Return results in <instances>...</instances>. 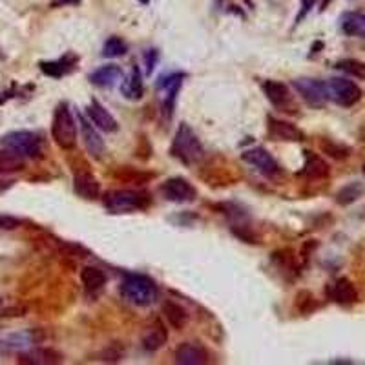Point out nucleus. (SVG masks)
Here are the masks:
<instances>
[{
	"label": "nucleus",
	"mask_w": 365,
	"mask_h": 365,
	"mask_svg": "<svg viewBox=\"0 0 365 365\" xmlns=\"http://www.w3.org/2000/svg\"><path fill=\"white\" fill-rule=\"evenodd\" d=\"M263 94L269 103L276 108H283L287 103H291V92H289L287 84L280 83V81H267L263 84Z\"/></svg>",
	"instance_id": "obj_23"
},
{
	"label": "nucleus",
	"mask_w": 365,
	"mask_h": 365,
	"mask_svg": "<svg viewBox=\"0 0 365 365\" xmlns=\"http://www.w3.org/2000/svg\"><path fill=\"white\" fill-rule=\"evenodd\" d=\"M121 79H123V70L119 66H115V64H108V66L95 70L90 75V83L99 86V88H112V86L119 83Z\"/></svg>",
	"instance_id": "obj_21"
},
{
	"label": "nucleus",
	"mask_w": 365,
	"mask_h": 365,
	"mask_svg": "<svg viewBox=\"0 0 365 365\" xmlns=\"http://www.w3.org/2000/svg\"><path fill=\"white\" fill-rule=\"evenodd\" d=\"M325 84H327L328 101H333L338 106L351 108V106H355L362 99L360 86L353 83V81H349V79L334 77L325 81Z\"/></svg>",
	"instance_id": "obj_6"
},
{
	"label": "nucleus",
	"mask_w": 365,
	"mask_h": 365,
	"mask_svg": "<svg viewBox=\"0 0 365 365\" xmlns=\"http://www.w3.org/2000/svg\"><path fill=\"white\" fill-rule=\"evenodd\" d=\"M170 154H172L178 161H181L182 165L194 167V165H198V163L201 161L205 150L201 141H199V137L196 136V132H194L190 126L182 123V125H179L176 136H174Z\"/></svg>",
	"instance_id": "obj_3"
},
{
	"label": "nucleus",
	"mask_w": 365,
	"mask_h": 365,
	"mask_svg": "<svg viewBox=\"0 0 365 365\" xmlns=\"http://www.w3.org/2000/svg\"><path fill=\"white\" fill-rule=\"evenodd\" d=\"M336 70L344 72L345 75H349V77L365 81V63H362V61H356V59H344V61L336 63Z\"/></svg>",
	"instance_id": "obj_29"
},
{
	"label": "nucleus",
	"mask_w": 365,
	"mask_h": 365,
	"mask_svg": "<svg viewBox=\"0 0 365 365\" xmlns=\"http://www.w3.org/2000/svg\"><path fill=\"white\" fill-rule=\"evenodd\" d=\"M168 342V331L161 322H154L150 327L146 328L145 336H143V349L146 353H156Z\"/></svg>",
	"instance_id": "obj_17"
},
{
	"label": "nucleus",
	"mask_w": 365,
	"mask_h": 365,
	"mask_svg": "<svg viewBox=\"0 0 365 365\" xmlns=\"http://www.w3.org/2000/svg\"><path fill=\"white\" fill-rule=\"evenodd\" d=\"M327 296L334 303H338L342 307H351L358 302V291H356L355 283L347 280V278H338L333 283L327 285Z\"/></svg>",
	"instance_id": "obj_11"
},
{
	"label": "nucleus",
	"mask_w": 365,
	"mask_h": 365,
	"mask_svg": "<svg viewBox=\"0 0 365 365\" xmlns=\"http://www.w3.org/2000/svg\"><path fill=\"white\" fill-rule=\"evenodd\" d=\"M143 59H145V73L150 77L152 73H154V68H156V64L159 63V52H157L156 48H150V50H146L143 53Z\"/></svg>",
	"instance_id": "obj_34"
},
{
	"label": "nucleus",
	"mask_w": 365,
	"mask_h": 365,
	"mask_svg": "<svg viewBox=\"0 0 365 365\" xmlns=\"http://www.w3.org/2000/svg\"><path fill=\"white\" fill-rule=\"evenodd\" d=\"M77 61H79L77 55L68 53V55H64V57H61L59 61H52V63H41V70L44 75H48V77L61 79V77H64L66 73L73 72Z\"/></svg>",
	"instance_id": "obj_20"
},
{
	"label": "nucleus",
	"mask_w": 365,
	"mask_h": 365,
	"mask_svg": "<svg viewBox=\"0 0 365 365\" xmlns=\"http://www.w3.org/2000/svg\"><path fill=\"white\" fill-rule=\"evenodd\" d=\"M121 94H123V97H126V99L130 101H139L143 97V94H145V86H143L141 72H139L137 66L132 68L130 77L123 83V86H121Z\"/></svg>",
	"instance_id": "obj_26"
},
{
	"label": "nucleus",
	"mask_w": 365,
	"mask_h": 365,
	"mask_svg": "<svg viewBox=\"0 0 365 365\" xmlns=\"http://www.w3.org/2000/svg\"><path fill=\"white\" fill-rule=\"evenodd\" d=\"M115 178L126 182H148L154 178V174L143 172V170H137V168L132 167H123L115 172Z\"/></svg>",
	"instance_id": "obj_30"
},
{
	"label": "nucleus",
	"mask_w": 365,
	"mask_h": 365,
	"mask_svg": "<svg viewBox=\"0 0 365 365\" xmlns=\"http://www.w3.org/2000/svg\"><path fill=\"white\" fill-rule=\"evenodd\" d=\"M73 190L79 198L94 201L101 196V182L97 181L94 174L90 172H79L73 179Z\"/></svg>",
	"instance_id": "obj_16"
},
{
	"label": "nucleus",
	"mask_w": 365,
	"mask_h": 365,
	"mask_svg": "<svg viewBox=\"0 0 365 365\" xmlns=\"http://www.w3.org/2000/svg\"><path fill=\"white\" fill-rule=\"evenodd\" d=\"M342 32L349 36L365 39V13L360 11H347L342 15Z\"/></svg>",
	"instance_id": "obj_24"
},
{
	"label": "nucleus",
	"mask_w": 365,
	"mask_h": 365,
	"mask_svg": "<svg viewBox=\"0 0 365 365\" xmlns=\"http://www.w3.org/2000/svg\"><path fill=\"white\" fill-rule=\"evenodd\" d=\"M143 4H148V2H150V0H141Z\"/></svg>",
	"instance_id": "obj_41"
},
{
	"label": "nucleus",
	"mask_w": 365,
	"mask_h": 365,
	"mask_svg": "<svg viewBox=\"0 0 365 365\" xmlns=\"http://www.w3.org/2000/svg\"><path fill=\"white\" fill-rule=\"evenodd\" d=\"M79 121H81V134H83V143L84 146H86V150H88V154L92 157L101 159L106 152V145L105 141H103V137L99 136L97 128L90 123L88 117H84V115L81 114L79 115Z\"/></svg>",
	"instance_id": "obj_14"
},
{
	"label": "nucleus",
	"mask_w": 365,
	"mask_h": 365,
	"mask_svg": "<svg viewBox=\"0 0 365 365\" xmlns=\"http://www.w3.org/2000/svg\"><path fill=\"white\" fill-rule=\"evenodd\" d=\"M159 194H161L167 201H170V203H179V205L192 203L194 199H196V196H198L192 182L182 178L167 179V181L159 187Z\"/></svg>",
	"instance_id": "obj_10"
},
{
	"label": "nucleus",
	"mask_w": 365,
	"mask_h": 365,
	"mask_svg": "<svg viewBox=\"0 0 365 365\" xmlns=\"http://www.w3.org/2000/svg\"><path fill=\"white\" fill-rule=\"evenodd\" d=\"M0 145L13 150L22 157H41L42 154V141L35 132L30 130H15L0 137Z\"/></svg>",
	"instance_id": "obj_5"
},
{
	"label": "nucleus",
	"mask_w": 365,
	"mask_h": 365,
	"mask_svg": "<svg viewBox=\"0 0 365 365\" xmlns=\"http://www.w3.org/2000/svg\"><path fill=\"white\" fill-rule=\"evenodd\" d=\"M125 356V349L121 344H112L108 345L103 353H101V360L105 362H121Z\"/></svg>",
	"instance_id": "obj_33"
},
{
	"label": "nucleus",
	"mask_w": 365,
	"mask_h": 365,
	"mask_svg": "<svg viewBox=\"0 0 365 365\" xmlns=\"http://www.w3.org/2000/svg\"><path fill=\"white\" fill-rule=\"evenodd\" d=\"M52 137L57 143L59 148L63 150H73L77 143V125L73 119L72 110L68 103H59L53 112L52 121Z\"/></svg>",
	"instance_id": "obj_4"
},
{
	"label": "nucleus",
	"mask_w": 365,
	"mask_h": 365,
	"mask_svg": "<svg viewBox=\"0 0 365 365\" xmlns=\"http://www.w3.org/2000/svg\"><path fill=\"white\" fill-rule=\"evenodd\" d=\"M163 314L170 324V327H174L176 331H182L188 324V313L187 309L179 305L176 302H165L163 303Z\"/></svg>",
	"instance_id": "obj_25"
},
{
	"label": "nucleus",
	"mask_w": 365,
	"mask_h": 365,
	"mask_svg": "<svg viewBox=\"0 0 365 365\" xmlns=\"http://www.w3.org/2000/svg\"><path fill=\"white\" fill-rule=\"evenodd\" d=\"M313 6H314V0H303V11H300V15H298V19H296V24H300V22H302V19L307 15Z\"/></svg>",
	"instance_id": "obj_37"
},
{
	"label": "nucleus",
	"mask_w": 365,
	"mask_h": 365,
	"mask_svg": "<svg viewBox=\"0 0 365 365\" xmlns=\"http://www.w3.org/2000/svg\"><path fill=\"white\" fill-rule=\"evenodd\" d=\"M360 137H362V141H365V121H364V125L360 126Z\"/></svg>",
	"instance_id": "obj_40"
},
{
	"label": "nucleus",
	"mask_w": 365,
	"mask_h": 365,
	"mask_svg": "<svg viewBox=\"0 0 365 365\" xmlns=\"http://www.w3.org/2000/svg\"><path fill=\"white\" fill-rule=\"evenodd\" d=\"M174 360L179 365H205L210 362V353L201 344L185 342L176 349Z\"/></svg>",
	"instance_id": "obj_13"
},
{
	"label": "nucleus",
	"mask_w": 365,
	"mask_h": 365,
	"mask_svg": "<svg viewBox=\"0 0 365 365\" xmlns=\"http://www.w3.org/2000/svg\"><path fill=\"white\" fill-rule=\"evenodd\" d=\"M303 154H305V165H303V168L300 170V176L311 179L327 178L328 172H331V168H328L327 163L311 150H305Z\"/></svg>",
	"instance_id": "obj_19"
},
{
	"label": "nucleus",
	"mask_w": 365,
	"mask_h": 365,
	"mask_svg": "<svg viewBox=\"0 0 365 365\" xmlns=\"http://www.w3.org/2000/svg\"><path fill=\"white\" fill-rule=\"evenodd\" d=\"M267 130H269V137L274 139V141L300 143L305 139V134L298 126H294L292 123H287V121L276 119V117H269L267 119Z\"/></svg>",
	"instance_id": "obj_12"
},
{
	"label": "nucleus",
	"mask_w": 365,
	"mask_h": 365,
	"mask_svg": "<svg viewBox=\"0 0 365 365\" xmlns=\"http://www.w3.org/2000/svg\"><path fill=\"white\" fill-rule=\"evenodd\" d=\"M22 225V221L15 216L0 214V230H15Z\"/></svg>",
	"instance_id": "obj_36"
},
{
	"label": "nucleus",
	"mask_w": 365,
	"mask_h": 365,
	"mask_svg": "<svg viewBox=\"0 0 365 365\" xmlns=\"http://www.w3.org/2000/svg\"><path fill=\"white\" fill-rule=\"evenodd\" d=\"M86 115H88V119L92 121V125L95 128H99V130L106 132V134H114V132L119 130V125L114 119V115L110 114L108 110L101 105L97 99H92V103L86 108Z\"/></svg>",
	"instance_id": "obj_15"
},
{
	"label": "nucleus",
	"mask_w": 365,
	"mask_h": 365,
	"mask_svg": "<svg viewBox=\"0 0 365 365\" xmlns=\"http://www.w3.org/2000/svg\"><path fill=\"white\" fill-rule=\"evenodd\" d=\"M106 282H108V276L99 267L88 265L81 271V283H83L84 291L88 292V294H95V292L103 291Z\"/></svg>",
	"instance_id": "obj_18"
},
{
	"label": "nucleus",
	"mask_w": 365,
	"mask_h": 365,
	"mask_svg": "<svg viewBox=\"0 0 365 365\" xmlns=\"http://www.w3.org/2000/svg\"><path fill=\"white\" fill-rule=\"evenodd\" d=\"M24 168H26L24 157L8 148L0 152V174H17L22 172Z\"/></svg>",
	"instance_id": "obj_27"
},
{
	"label": "nucleus",
	"mask_w": 365,
	"mask_h": 365,
	"mask_svg": "<svg viewBox=\"0 0 365 365\" xmlns=\"http://www.w3.org/2000/svg\"><path fill=\"white\" fill-rule=\"evenodd\" d=\"M364 176H365V165H364Z\"/></svg>",
	"instance_id": "obj_43"
},
{
	"label": "nucleus",
	"mask_w": 365,
	"mask_h": 365,
	"mask_svg": "<svg viewBox=\"0 0 365 365\" xmlns=\"http://www.w3.org/2000/svg\"><path fill=\"white\" fill-rule=\"evenodd\" d=\"M64 4H79V0H55V2H52V8H59V6Z\"/></svg>",
	"instance_id": "obj_39"
},
{
	"label": "nucleus",
	"mask_w": 365,
	"mask_h": 365,
	"mask_svg": "<svg viewBox=\"0 0 365 365\" xmlns=\"http://www.w3.org/2000/svg\"><path fill=\"white\" fill-rule=\"evenodd\" d=\"M121 296L125 302L136 307H150L157 298V285L145 274H126L119 285Z\"/></svg>",
	"instance_id": "obj_1"
},
{
	"label": "nucleus",
	"mask_w": 365,
	"mask_h": 365,
	"mask_svg": "<svg viewBox=\"0 0 365 365\" xmlns=\"http://www.w3.org/2000/svg\"><path fill=\"white\" fill-rule=\"evenodd\" d=\"M292 86L305 99V103L314 106V108H324L328 103L325 81H318V79H296L292 83Z\"/></svg>",
	"instance_id": "obj_8"
},
{
	"label": "nucleus",
	"mask_w": 365,
	"mask_h": 365,
	"mask_svg": "<svg viewBox=\"0 0 365 365\" xmlns=\"http://www.w3.org/2000/svg\"><path fill=\"white\" fill-rule=\"evenodd\" d=\"M241 159L245 163H249L251 167H254L260 174H263L265 178L274 179L282 174V168L278 165V161L274 157L261 146H254V148H249L241 154Z\"/></svg>",
	"instance_id": "obj_9"
},
{
	"label": "nucleus",
	"mask_w": 365,
	"mask_h": 365,
	"mask_svg": "<svg viewBox=\"0 0 365 365\" xmlns=\"http://www.w3.org/2000/svg\"><path fill=\"white\" fill-rule=\"evenodd\" d=\"M105 209L110 214H130L136 210H145L150 207V194L145 190H132V188H121V190H110L105 196Z\"/></svg>",
	"instance_id": "obj_2"
},
{
	"label": "nucleus",
	"mask_w": 365,
	"mask_h": 365,
	"mask_svg": "<svg viewBox=\"0 0 365 365\" xmlns=\"http://www.w3.org/2000/svg\"><path fill=\"white\" fill-rule=\"evenodd\" d=\"M0 305H2V298H0Z\"/></svg>",
	"instance_id": "obj_42"
},
{
	"label": "nucleus",
	"mask_w": 365,
	"mask_h": 365,
	"mask_svg": "<svg viewBox=\"0 0 365 365\" xmlns=\"http://www.w3.org/2000/svg\"><path fill=\"white\" fill-rule=\"evenodd\" d=\"M61 251L66 255H75V258H86L90 255L88 249H84L79 243H61Z\"/></svg>",
	"instance_id": "obj_35"
},
{
	"label": "nucleus",
	"mask_w": 365,
	"mask_h": 365,
	"mask_svg": "<svg viewBox=\"0 0 365 365\" xmlns=\"http://www.w3.org/2000/svg\"><path fill=\"white\" fill-rule=\"evenodd\" d=\"M187 79V75L182 72H174L167 73L163 77L157 79L156 90L161 94V106L165 119H172L174 115V106H176V99H178L179 90L182 86V81Z\"/></svg>",
	"instance_id": "obj_7"
},
{
	"label": "nucleus",
	"mask_w": 365,
	"mask_h": 365,
	"mask_svg": "<svg viewBox=\"0 0 365 365\" xmlns=\"http://www.w3.org/2000/svg\"><path fill=\"white\" fill-rule=\"evenodd\" d=\"M362 192H364V187H362L360 182H351L347 187H344L336 196V201L340 205H351L355 203L356 199L360 198Z\"/></svg>",
	"instance_id": "obj_32"
},
{
	"label": "nucleus",
	"mask_w": 365,
	"mask_h": 365,
	"mask_svg": "<svg viewBox=\"0 0 365 365\" xmlns=\"http://www.w3.org/2000/svg\"><path fill=\"white\" fill-rule=\"evenodd\" d=\"M19 364H32V365H52L61 364L63 355L53 349H33L30 353L19 356Z\"/></svg>",
	"instance_id": "obj_22"
},
{
	"label": "nucleus",
	"mask_w": 365,
	"mask_h": 365,
	"mask_svg": "<svg viewBox=\"0 0 365 365\" xmlns=\"http://www.w3.org/2000/svg\"><path fill=\"white\" fill-rule=\"evenodd\" d=\"M320 148L324 154H327L328 157H333L336 161H344L347 157L351 156V146L344 145V143L333 141V139H322L320 141Z\"/></svg>",
	"instance_id": "obj_28"
},
{
	"label": "nucleus",
	"mask_w": 365,
	"mask_h": 365,
	"mask_svg": "<svg viewBox=\"0 0 365 365\" xmlns=\"http://www.w3.org/2000/svg\"><path fill=\"white\" fill-rule=\"evenodd\" d=\"M128 52V46H126V42L121 39V36H110L108 41L105 42V46H103V57L106 59H117L123 57L125 53Z\"/></svg>",
	"instance_id": "obj_31"
},
{
	"label": "nucleus",
	"mask_w": 365,
	"mask_h": 365,
	"mask_svg": "<svg viewBox=\"0 0 365 365\" xmlns=\"http://www.w3.org/2000/svg\"><path fill=\"white\" fill-rule=\"evenodd\" d=\"M13 182L15 181H8V179H0V194H4L6 190H10L13 187Z\"/></svg>",
	"instance_id": "obj_38"
}]
</instances>
